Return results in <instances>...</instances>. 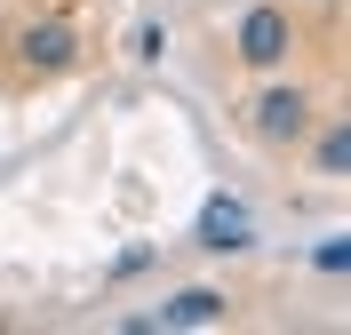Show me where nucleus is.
Returning a JSON list of instances; mask_svg holds the SVG:
<instances>
[{
	"label": "nucleus",
	"instance_id": "39448f33",
	"mask_svg": "<svg viewBox=\"0 0 351 335\" xmlns=\"http://www.w3.org/2000/svg\"><path fill=\"white\" fill-rule=\"evenodd\" d=\"M216 319H223V295H216V288H184L152 327H216Z\"/></svg>",
	"mask_w": 351,
	"mask_h": 335
},
{
	"label": "nucleus",
	"instance_id": "423d86ee",
	"mask_svg": "<svg viewBox=\"0 0 351 335\" xmlns=\"http://www.w3.org/2000/svg\"><path fill=\"white\" fill-rule=\"evenodd\" d=\"M319 168H328V176H343V168H351V136H343V128L319 144Z\"/></svg>",
	"mask_w": 351,
	"mask_h": 335
},
{
	"label": "nucleus",
	"instance_id": "20e7f679",
	"mask_svg": "<svg viewBox=\"0 0 351 335\" xmlns=\"http://www.w3.org/2000/svg\"><path fill=\"white\" fill-rule=\"evenodd\" d=\"M16 48H24V64H32V72H64L80 40H72V24H24Z\"/></svg>",
	"mask_w": 351,
	"mask_h": 335
},
{
	"label": "nucleus",
	"instance_id": "f03ea898",
	"mask_svg": "<svg viewBox=\"0 0 351 335\" xmlns=\"http://www.w3.org/2000/svg\"><path fill=\"white\" fill-rule=\"evenodd\" d=\"M256 128L271 136V144H295V136L311 128V104H304V88H271L256 104Z\"/></svg>",
	"mask_w": 351,
	"mask_h": 335
},
{
	"label": "nucleus",
	"instance_id": "0eeeda50",
	"mask_svg": "<svg viewBox=\"0 0 351 335\" xmlns=\"http://www.w3.org/2000/svg\"><path fill=\"white\" fill-rule=\"evenodd\" d=\"M319 271H351V240H319V256H311Z\"/></svg>",
	"mask_w": 351,
	"mask_h": 335
},
{
	"label": "nucleus",
	"instance_id": "7ed1b4c3",
	"mask_svg": "<svg viewBox=\"0 0 351 335\" xmlns=\"http://www.w3.org/2000/svg\"><path fill=\"white\" fill-rule=\"evenodd\" d=\"M240 56H247V64H280V56H287V16H280V8H247Z\"/></svg>",
	"mask_w": 351,
	"mask_h": 335
},
{
	"label": "nucleus",
	"instance_id": "f257e3e1",
	"mask_svg": "<svg viewBox=\"0 0 351 335\" xmlns=\"http://www.w3.org/2000/svg\"><path fill=\"white\" fill-rule=\"evenodd\" d=\"M256 240V216H247L240 200H208L199 208V247H216V256H232V247Z\"/></svg>",
	"mask_w": 351,
	"mask_h": 335
}]
</instances>
